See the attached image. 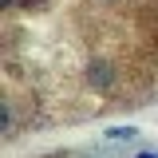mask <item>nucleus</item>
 I'll return each instance as SVG.
<instances>
[{"label":"nucleus","instance_id":"3","mask_svg":"<svg viewBox=\"0 0 158 158\" xmlns=\"http://www.w3.org/2000/svg\"><path fill=\"white\" fill-rule=\"evenodd\" d=\"M135 158H158V154H135Z\"/></svg>","mask_w":158,"mask_h":158},{"label":"nucleus","instance_id":"1","mask_svg":"<svg viewBox=\"0 0 158 158\" xmlns=\"http://www.w3.org/2000/svg\"><path fill=\"white\" fill-rule=\"evenodd\" d=\"M87 79H91V87H111V79H115V71H111V63H103V59H95V63L87 67Z\"/></svg>","mask_w":158,"mask_h":158},{"label":"nucleus","instance_id":"2","mask_svg":"<svg viewBox=\"0 0 158 158\" xmlns=\"http://www.w3.org/2000/svg\"><path fill=\"white\" fill-rule=\"evenodd\" d=\"M107 138H135V127H111Z\"/></svg>","mask_w":158,"mask_h":158}]
</instances>
